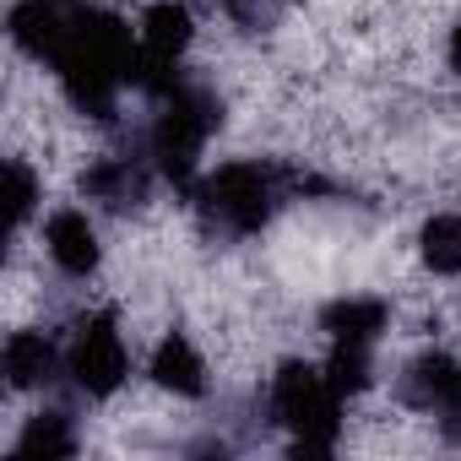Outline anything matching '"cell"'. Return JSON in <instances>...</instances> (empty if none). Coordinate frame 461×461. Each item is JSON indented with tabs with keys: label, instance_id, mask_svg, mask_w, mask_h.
I'll use <instances>...</instances> for the list:
<instances>
[{
	"label": "cell",
	"instance_id": "cell-1",
	"mask_svg": "<svg viewBox=\"0 0 461 461\" xmlns=\"http://www.w3.org/2000/svg\"><path fill=\"white\" fill-rule=\"evenodd\" d=\"M55 66V82L66 93V104L98 125H109L120 114V93L131 87V66H136V50H131V28L93 6V0H77V12L50 55Z\"/></svg>",
	"mask_w": 461,
	"mask_h": 461
},
{
	"label": "cell",
	"instance_id": "cell-2",
	"mask_svg": "<svg viewBox=\"0 0 461 461\" xmlns=\"http://www.w3.org/2000/svg\"><path fill=\"white\" fill-rule=\"evenodd\" d=\"M304 179L277 168V163H261V158H234V163H217L212 174L195 179L190 201L201 212V222L222 240H250L277 217V206L299 190Z\"/></svg>",
	"mask_w": 461,
	"mask_h": 461
},
{
	"label": "cell",
	"instance_id": "cell-3",
	"mask_svg": "<svg viewBox=\"0 0 461 461\" xmlns=\"http://www.w3.org/2000/svg\"><path fill=\"white\" fill-rule=\"evenodd\" d=\"M152 104L158 109H152V125H147V158H152L158 179H168L174 190H195L201 147L222 125V98L201 77H185L179 71Z\"/></svg>",
	"mask_w": 461,
	"mask_h": 461
},
{
	"label": "cell",
	"instance_id": "cell-4",
	"mask_svg": "<svg viewBox=\"0 0 461 461\" xmlns=\"http://www.w3.org/2000/svg\"><path fill=\"white\" fill-rule=\"evenodd\" d=\"M267 412H272V423L288 429L294 450H304V456H326L342 439V391L331 385L326 369H315L304 358L277 364V375L267 385Z\"/></svg>",
	"mask_w": 461,
	"mask_h": 461
},
{
	"label": "cell",
	"instance_id": "cell-5",
	"mask_svg": "<svg viewBox=\"0 0 461 461\" xmlns=\"http://www.w3.org/2000/svg\"><path fill=\"white\" fill-rule=\"evenodd\" d=\"M66 380L87 402H109L131 380V348H125L120 321L109 310H93V315L77 321V331L66 342Z\"/></svg>",
	"mask_w": 461,
	"mask_h": 461
},
{
	"label": "cell",
	"instance_id": "cell-6",
	"mask_svg": "<svg viewBox=\"0 0 461 461\" xmlns=\"http://www.w3.org/2000/svg\"><path fill=\"white\" fill-rule=\"evenodd\" d=\"M152 179H158V168H152L147 147L141 152H104L82 168V195L98 201L104 212H136L152 195Z\"/></svg>",
	"mask_w": 461,
	"mask_h": 461
},
{
	"label": "cell",
	"instance_id": "cell-7",
	"mask_svg": "<svg viewBox=\"0 0 461 461\" xmlns=\"http://www.w3.org/2000/svg\"><path fill=\"white\" fill-rule=\"evenodd\" d=\"M396 396L423 412V418H439V423H456L461 418V364L445 358V353H418L402 375H396Z\"/></svg>",
	"mask_w": 461,
	"mask_h": 461
},
{
	"label": "cell",
	"instance_id": "cell-8",
	"mask_svg": "<svg viewBox=\"0 0 461 461\" xmlns=\"http://www.w3.org/2000/svg\"><path fill=\"white\" fill-rule=\"evenodd\" d=\"M44 256L55 261V272H66V277H77V283L93 277L98 261H104V245H98L93 217L77 212V206H60V212L44 222Z\"/></svg>",
	"mask_w": 461,
	"mask_h": 461
},
{
	"label": "cell",
	"instance_id": "cell-9",
	"mask_svg": "<svg viewBox=\"0 0 461 461\" xmlns=\"http://www.w3.org/2000/svg\"><path fill=\"white\" fill-rule=\"evenodd\" d=\"M0 369H6V385L12 391H39L55 375H66V353L55 348L50 331H12L6 337V353H0Z\"/></svg>",
	"mask_w": 461,
	"mask_h": 461
},
{
	"label": "cell",
	"instance_id": "cell-10",
	"mask_svg": "<svg viewBox=\"0 0 461 461\" xmlns=\"http://www.w3.org/2000/svg\"><path fill=\"white\" fill-rule=\"evenodd\" d=\"M391 326V304L380 294H342L331 304H321V331L331 342H380Z\"/></svg>",
	"mask_w": 461,
	"mask_h": 461
},
{
	"label": "cell",
	"instance_id": "cell-11",
	"mask_svg": "<svg viewBox=\"0 0 461 461\" xmlns=\"http://www.w3.org/2000/svg\"><path fill=\"white\" fill-rule=\"evenodd\" d=\"M71 12H77V0H17L12 6V44L28 60H50Z\"/></svg>",
	"mask_w": 461,
	"mask_h": 461
},
{
	"label": "cell",
	"instance_id": "cell-12",
	"mask_svg": "<svg viewBox=\"0 0 461 461\" xmlns=\"http://www.w3.org/2000/svg\"><path fill=\"white\" fill-rule=\"evenodd\" d=\"M152 385L158 391H168V396H206V358H201V348L185 337V331H168L158 348H152Z\"/></svg>",
	"mask_w": 461,
	"mask_h": 461
},
{
	"label": "cell",
	"instance_id": "cell-13",
	"mask_svg": "<svg viewBox=\"0 0 461 461\" xmlns=\"http://www.w3.org/2000/svg\"><path fill=\"white\" fill-rule=\"evenodd\" d=\"M190 39H195V17H190L185 0H152V6L141 12V55L179 66Z\"/></svg>",
	"mask_w": 461,
	"mask_h": 461
},
{
	"label": "cell",
	"instance_id": "cell-14",
	"mask_svg": "<svg viewBox=\"0 0 461 461\" xmlns=\"http://www.w3.org/2000/svg\"><path fill=\"white\" fill-rule=\"evenodd\" d=\"M418 256L434 277H461V212H429L423 217Z\"/></svg>",
	"mask_w": 461,
	"mask_h": 461
},
{
	"label": "cell",
	"instance_id": "cell-15",
	"mask_svg": "<svg viewBox=\"0 0 461 461\" xmlns=\"http://www.w3.org/2000/svg\"><path fill=\"white\" fill-rule=\"evenodd\" d=\"M17 456H77V429H71V412L60 407H44L23 423L17 434Z\"/></svg>",
	"mask_w": 461,
	"mask_h": 461
},
{
	"label": "cell",
	"instance_id": "cell-16",
	"mask_svg": "<svg viewBox=\"0 0 461 461\" xmlns=\"http://www.w3.org/2000/svg\"><path fill=\"white\" fill-rule=\"evenodd\" d=\"M331 385L342 396H358L375 385V348L369 342H331V364H326Z\"/></svg>",
	"mask_w": 461,
	"mask_h": 461
},
{
	"label": "cell",
	"instance_id": "cell-17",
	"mask_svg": "<svg viewBox=\"0 0 461 461\" xmlns=\"http://www.w3.org/2000/svg\"><path fill=\"white\" fill-rule=\"evenodd\" d=\"M6 206H12V234H23L28 217L39 212V174H33L23 158L6 163Z\"/></svg>",
	"mask_w": 461,
	"mask_h": 461
},
{
	"label": "cell",
	"instance_id": "cell-18",
	"mask_svg": "<svg viewBox=\"0 0 461 461\" xmlns=\"http://www.w3.org/2000/svg\"><path fill=\"white\" fill-rule=\"evenodd\" d=\"M222 6H228V17H234V28L267 33V28H277V17H283L288 0H222Z\"/></svg>",
	"mask_w": 461,
	"mask_h": 461
},
{
	"label": "cell",
	"instance_id": "cell-19",
	"mask_svg": "<svg viewBox=\"0 0 461 461\" xmlns=\"http://www.w3.org/2000/svg\"><path fill=\"white\" fill-rule=\"evenodd\" d=\"M445 60H450V71L461 77V23L450 28V39H445Z\"/></svg>",
	"mask_w": 461,
	"mask_h": 461
}]
</instances>
